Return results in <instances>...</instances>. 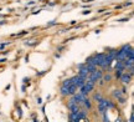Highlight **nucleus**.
<instances>
[{
	"label": "nucleus",
	"instance_id": "nucleus-13",
	"mask_svg": "<svg viewBox=\"0 0 134 122\" xmlns=\"http://www.w3.org/2000/svg\"><path fill=\"white\" fill-rule=\"evenodd\" d=\"M102 78H103V81H104V82H109L110 80H112V76H110V75H103Z\"/></svg>",
	"mask_w": 134,
	"mask_h": 122
},
{
	"label": "nucleus",
	"instance_id": "nucleus-15",
	"mask_svg": "<svg viewBox=\"0 0 134 122\" xmlns=\"http://www.w3.org/2000/svg\"><path fill=\"white\" fill-rule=\"evenodd\" d=\"M115 122H124V121H123L122 118H117V120H115Z\"/></svg>",
	"mask_w": 134,
	"mask_h": 122
},
{
	"label": "nucleus",
	"instance_id": "nucleus-8",
	"mask_svg": "<svg viewBox=\"0 0 134 122\" xmlns=\"http://www.w3.org/2000/svg\"><path fill=\"white\" fill-rule=\"evenodd\" d=\"M82 105H83V106H85V107H86L87 110H91V108H92V101L90 100V98H87V97L85 98V100H83Z\"/></svg>",
	"mask_w": 134,
	"mask_h": 122
},
{
	"label": "nucleus",
	"instance_id": "nucleus-9",
	"mask_svg": "<svg viewBox=\"0 0 134 122\" xmlns=\"http://www.w3.org/2000/svg\"><path fill=\"white\" fill-rule=\"evenodd\" d=\"M60 93H61V96H70L68 88L65 87V86H62V85H61V91H60Z\"/></svg>",
	"mask_w": 134,
	"mask_h": 122
},
{
	"label": "nucleus",
	"instance_id": "nucleus-11",
	"mask_svg": "<svg viewBox=\"0 0 134 122\" xmlns=\"http://www.w3.org/2000/svg\"><path fill=\"white\" fill-rule=\"evenodd\" d=\"M102 98H103V96H102L99 92H96L94 95H93V100H94V101H97V102H98L99 100H102Z\"/></svg>",
	"mask_w": 134,
	"mask_h": 122
},
{
	"label": "nucleus",
	"instance_id": "nucleus-12",
	"mask_svg": "<svg viewBox=\"0 0 134 122\" xmlns=\"http://www.w3.org/2000/svg\"><path fill=\"white\" fill-rule=\"evenodd\" d=\"M113 96H114V97L118 100V98L122 97V92H120L119 90H114V91H113Z\"/></svg>",
	"mask_w": 134,
	"mask_h": 122
},
{
	"label": "nucleus",
	"instance_id": "nucleus-5",
	"mask_svg": "<svg viewBox=\"0 0 134 122\" xmlns=\"http://www.w3.org/2000/svg\"><path fill=\"white\" fill-rule=\"evenodd\" d=\"M98 110H99V112L103 115V113L107 112V105H105V98H102L98 101Z\"/></svg>",
	"mask_w": 134,
	"mask_h": 122
},
{
	"label": "nucleus",
	"instance_id": "nucleus-3",
	"mask_svg": "<svg viewBox=\"0 0 134 122\" xmlns=\"http://www.w3.org/2000/svg\"><path fill=\"white\" fill-rule=\"evenodd\" d=\"M102 76H103V72H102L100 70H98V68H96L94 71H92V72L90 73V76H88L87 80L91 81V82H93V83H97L100 78H102Z\"/></svg>",
	"mask_w": 134,
	"mask_h": 122
},
{
	"label": "nucleus",
	"instance_id": "nucleus-16",
	"mask_svg": "<svg viewBox=\"0 0 134 122\" xmlns=\"http://www.w3.org/2000/svg\"><path fill=\"white\" fill-rule=\"evenodd\" d=\"M129 122H133V113L130 115V121H129Z\"/></svg>",
	"mask_w": 134,
	"mask_h": 122
},
{
	"label": "nucleus",
	"instance_id": "nucleus-2",
	"mask_svg": "<svg viewBox=\"0 0 134 122\" xmlns=\"http://www.w3.org/2000/svg\"><path fill=\"white\" fill-rule=\"evenodd\" d=\"M94 85H96V83H93V82H91V81L86 80V82L83 83V86H82V87H80V92H81L82 95L87 96L88 93H91L92 91H93V88H94Z\"/></svg>",
	"mask_w": 134,
	"mask_h": 122
},
{
	"label": "nucleus",
	"instance_id": "nucleus-14",
	"mask_svg": "<svg viewBox=\"0 0 134 122\" xmlns=\"http://www.w3.org/2000/svg\"><path fill=\"white\" fill-rule=\"evenodd\" d=\"M123 71H124V70H115V77H117V78H119L120 76H122V73H123Z\"/></svg>",
	"mask_w": 134,
	"mask_h": 122
},
{
	"label": "nucleus",
	"instance_id": "nucleus-10",
	"mask_svg": "<svg viewBox=\"0 0 134 122\" xmlns=\"http://www.w3.org/2000/svg\"><path fill=\"white\" fill-rule=\"evenodd\" d=\"M105 105H107V110H109V108H114L115 105L113 103V101H110V100H105Z\"/></svg>",
	"mask_w": 134,
	"mask_h": 122
},
{
	"label": "nucleus",
	"instance_id": "nucleus-7",
	"mask_svg": "<svg viewBox=\"0 0 134 122\" xmlns=\"http://www.w3.org/2000/svg\"><path fill=\"white\" fill-rule=\"evenodd\" d=\"M119 78H120V81H122V82L127 85V83L130 82V80H132V75H130V73H128V72H123V73H122V76H120Z\"/></svg>",
	"mask_w": 134,
	"mask_h": 122
},
{
	"label": "nucleus",
	"instance_id": "nucleus-4",
	"mask_svg": "<svg viewBox=\"0 0 134 122\" xmlns=\"http://www.w3.org/2000/svg\"><path fill=\"white\" fill-rule=\"evenodd\" d=\"M67 106H68V110L71 111V112H78L80 111V105L75 101V98L71 97L70 98V101L67 103Z\"/></svg>",
	"mask_w": 134,
	"mask_h": 122
},
{
	"label": "nucleus",
	"instance_id": "nucleus-1",
	"mask_svg": "<svg viewBox=\"0 0 134 122\" xmlns=\"http://www.w3.org/2000/svg\"><path fill=\"white\" fill-rule=\"evenodd\" d=\"M130 49H132V47H130L129 44L123 45V46H122V47H120V49L117 51L115 60H125V57H127V55H128V52H129Z\"/></svg>",
	"mask_w": 134,
	"mask_h": 122
},
{
	"label": "nucleus",
	"instance_id": "nucleus-6",
	"mask_svg": "<svg viewBox=\"0 0 134 122\" xmlns=\"http://www.w3.org/2000/svg\"><path fill=\"white\" fill-rule=\"evenodd\" d=\"M72 97L75 98V101H76V102L78 103V105H81V103L83 102V100H85V98H86L87 96H85V95H82L81 92H76L75 95H73V96H72Z\"/></svg>",
	"mask_w": 134,
	"mask_h": 122
}]
</instances>
